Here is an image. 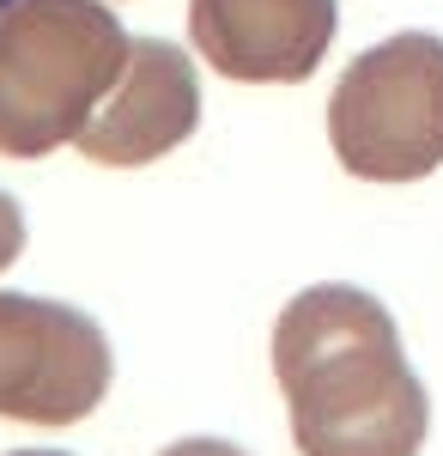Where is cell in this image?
I'll use <instances>...</instances> for the list:
<instances>
[{"instance_id":"9c48e42d","label":"cell","mask_w":443,"mask_h":456,"mask_svg":"<svg viewBox=\"0 0 443 456\" xmlns=\"http://www.w3.org/2000/svg\"><path fill=\"white\" fill-rule=\"evenodd\" d=\"M12 456H68V451H12Z\"/></svg>"},{"instance_id":"8992f818","label":"cell","mask_w":443,"mask_h":456,"mask_svg":"<svg viewBox=\"0 0 443 456\" xmlns=\"http://www.w3.org/2000/svg\"><path fill=\"white\" fill-rule=\"evenodd\" d=\"M189 31L225 79L298 86L334 43V0H189Z\"/></svg>"},{"instance_id":"3957f363","label":"cell","mask_w":443,"mask_h":456,"mask_svg":"<svg viewBox=\"0 0 443 456\" xmlns=\"http://www.w3.org/2000/svg\"><path fill=\"white\" fill-rule=\"evenodd\" d=\"M328 146L365 183H419L443 165V37L401 31L365 49L328 98Z\"/></svg>"},{"instance_id":"52a82bcc","label":"cell","mask_w":443,"mask_h":456,"mask_svg":"<svg viewBox=\"0 0 443 456\" xmlns=\"http://www.w3.org/2000/svg\"><path fill=\"white\" fill-rule=\"evenodd\" d=\"M25 256V213L12 195H0V268H12Z\"/></svg>"},{"instance_id":"7a4b0ae2","label":"cell","mask_w":443,"mask_h":456,"mask_svg":"<svg viewBox=\"0 0 443 456\" xmlns=\"http://www.w3.org/2000/svg\"><path fill=\"white\" fill-rule=\"evenodd\" d=\"M128 31L98 0L0 6V159L73 146L128 68Z\"/></svg>"},{"instance_id":"ba28073f","label":"cell","mask_w":443,"mask_h":456,"mask_svg":"<svg viewBox=\"0 0 443 456\" xmlns=\"http://www.w3.org/2000/svg\"><path fill=\"white\" fill-rule=\"evenodd\" d=\"M158 456H249V451L225 444V438H182V444H171V451H158Z\"/></svg>"},{"instance_id":"5b68a950","label":"cell","mask_w":443,"mask_h":456,"mask_svg":"<svg viewBox=\"0 0 443 456\" xmlns=\"http://www.w3.org/2000/svg\"><path fill=\"white\" fill-rule=\"evenodd\" d=\"M201 122V79L195 61L165 43V37H140L128 49V68L109 86V98L92 110V122L79 128V159L128 171V165H152L171 146H182Z\"/></svg>"},{"instance_id":"30bf717a","label":"cell","mask_w":443,"mask_h":456,"mask_svg":"<svg viewBox=\"0 0 443 456\" xmlns=\"http://www.w3.org/2000/svg\"><path fill=\"white\" fill-rule=\"evenodd\" d=\"M0 6H6V0H0Z\"/></svg>"},{"instance_id":"277c9868","label":"cell","mask_w":443,"mask_h":456,"mask_svg":"<svg viewBox=\"0 0 443 456\" xmlns=\"http://www.w3.org/2000/svg\"><path fill=\"white\" fill-rule=\"evenodd\" d=\"M109 395V341L85 311L0 292V414L73 426Z\"/></svg>"},{"instance_id":"6da1fadb","label":"cell","mask_w":443,"mask_h":456,"mask_svg":"<svg viewBox=\"0 0 443 456\" xmlns=\"http://www.w3.org/2000/svg\"><path fill=\"white\" fill-rule=\"evenodd\" d=\"M273 378L298 456H419L431 402L395 316L358 286H310L273 322Z\"/></svg>"}]
</instances>
